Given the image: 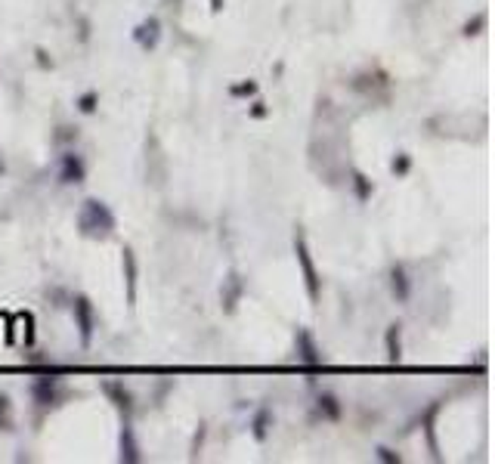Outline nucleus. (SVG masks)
Instances as JSON below:
<instances>
[{
    "label": "nucleus",
    "instance_id": "dca6fc26",
    "mask_svg": "<svg viewBox=\"0 0 495 464\" xmlns=\"http://www.w3.org/2000/svg\"><path fill=\"white\" fill-rule=\"evenodd\" d=\"M353 186H356V196H360L362 201H365V198H369L372 192H374V186H372V180H369V176H365V174H353Z\"/></svg>",
    "mask_w": 495,
    "mask_h": 464
},
{
    "label": "nucleus",
    "instance_id": "20e7f679",
    "mask_svg": "<svg viewBox=\"0 0 495 464\" xmlns=\"http://www.w3.org/2000/svg\"><path fill=\"white\" fill-rule=\"evenodd\" d=\"M59 180L62 183H84L87 180V164L78 152H65L59 162Z\"/></svg>",
    "mask_w": 495,
    "mask_h": 464
},
{
    "label": "nucleus",
    "instance_id": "4468645a",
    "mask_svg": "<svg viewBox=\"0 0 495 464\" xmlns=\"http://www.w3.org/2000/svg\"><path fill=\"white\" fill-rule=\"evenodd\" d=\"M319 412H322L326 418H331V421L340 418V406H338V400H335L331 393H322V396H319Z\"/></svg>",
    "mask_w": 495,
    "mask_h": 464
},
{
    "label": "nucleus",
    "instance_id": "0eeeda50",
    "mask_svg": "<svg viewBox=\"0 0 495 464\" xmlns=\"http://www.w3.org/2000/svg\"><path fill=\"white\" fill-rule=\"evenodd\" d=\"M118 443H121V461H127V464H136L140 461V443H136V434H133V427L127 424H121V436H118Z\"/></svg>",
    "mask_w": 495,
    "mask_h": 464
},
{
    "label": "nucleus",
    "instance_id": "4be33fe9",
    "mask_svg": "<svg viewBox=\"0 0 495 464\" xmlns=\"http://www.w3.org/2000/svg\"><path fill=\"white\" fill-rule=\"evenodd\" d=\"M251 115H254V118H263V115H267V106H263V103H254Z\"/></svg>",
    "mask_w": 495,
    "mask_h": 464
},
{
    "label": "nucleus",
    "instance_id": "f3484780",
    "mask_svg": "<svg viewBox=\"0 0 495 464\" xmlns=\"http://www.w3.org/2000/svg\"><path fill=\"white\" fill-rule=\"evenodd\" d=\"M96 103H99V93H96V90H87V93H84V96L78 99V108H81L84 115H93V112H96Z\"/></svg>",
    "mask_w": 495,
    "mask_h": 464
},
{
    "label": "nucleus",
    "instance_id": "423d86ee",
    "mask_svg": "<svg viewBox=\"0 0 495 464\" xmlns=\"http://www.w3.org/2000/svg\"><path fill=\"white\" fill-rule=\"evenodd\" d=\"M294 341H297V356H301V362H306V366H319L322 353H319V347H316V337L306 332V328H297Z\"/></svg>",
    "mask_w": 495,
    "mask_h": 464
},
{
    "label": "nucleus",
    "instance_id": "9d476101",
    "mask_svg": "<svg viewBox=\"0 0 495 464\" xmlns=\"http://www.w3.org/2000/svg\"><path fill=\"white\" fill-rule=\"evenodd\" d=\"M399 337H403V325L394 322V325L387 328V334H384V344H387V359L390 362L403 359V341H399Z\"/></svg>",
    "mask_w": 495,
    "mask_h": 464
},
{
    "label": "nucleus",
    "instance_id": "412c9836",
    "mask_svg": "<svg viewBox=\"0 0 495 464\" xmlns=\"http://www.w3.org/2000/svg\"><path fill=\"white\" fill-rule=\"evenodd\" d=\"M378 458H381V461H390V464H394V461H399V455H396L394 449H387V446H378Z\"/></svg>",
    "mask_w": 495,
    "mask_h": 464
},
{
    "label": "nucleus",
    "instance_id": "6ab92c4d",
    "mask_svg": "<svg viewBox=\"0 0 495 464\" xmlns=\"http://www.w3.org/2000/svg\"><path fill=\"white\" fill-rule=\"evenodd\" d=\"M483 25H486V13H477V16H474V22H467V25H465V35H467V38H471V35H480Z\"/></svg>",
    "mask_w": 495,
    "mask_h": 464
},
{
    "label": "nucleus",
    "instance_id": "b1692460",
    "mask_svg": "<svg viewBox=\"0 0 495 464\" xmlns=\"http://www.w3.org/2000/svg\"><path fill=\"white\" fill-rule=\"evenodd\" d=\"M6 171V167H4V158H0V174H4Z\"/></svg>",
    "mask_w": 495,
    "mask_h": 464
},
{
    "label": "nucleus",
    "instance_id": "f257e3e1",
    "mask_svg": "<svg viewBox=\"0 0 495 464\" xmlns=\"http://www.w3.org/2000/svg\"><path fill=\"white\" fill-rule=\"evenodd\" d=\"M78 230L81 235H87V239H106V235L115 232V214L109 210L106 201L99 198H87L81 205V214H78Z\"/></svg>",
    "mask_w": 495,
    "mask_h": 464
},
{
    "label": "nucleus",
    "instance_id": "7ed1b4c3",
    "mask_svg": "<svg viewBox=\"0 0 495 464\" xmlns=\"http://www.w3.org/2000/svg\"><path fill=\"white\" fill-rule=\"evenodd\" d=\"M72 313H74V322H78V332H81V344L84 347H90L93 341V328H96V313H93V303L78 294V298L72 300Z\"/></svg>",
    "mask_w": 495,
    "mask_h": 464
},
{
    "label": "nucleus",
    "instance_id": "f8f14e48",
    "mask_svg": "<svg viewBox=\"0 0 495 464\" xmlns=\"http://www.w3.org/2000/svg\"><path fill=\"white\" fill-rule=\"evenodd\" d=\"M390 285H394L396 300H408V294H412V285H408V276H406L403 266H394V273H390Z\"/></svg>",
    "mask_w": 495,
    "mask_h": 464
},
{
    "label": "nucleus",
    "instance_id": "9b49d317",
    "mask_svg": "<svg viewBox=\"0 0 495 464\" xmlns=\"http://www.w3.org/2000/svg\"><path fill=\"white\" fill-rule=\"evenodd\" d=\"M124 276H127V303H136V257L124 248Z\"/></svg>",
    "mask_w": 495,
    "mask_h": 464
},
{
    "label": "nucleus",
    "instance_id": "1a4fd4ad",
    "mask_svg": "<svg viewBox=\"0 0 495 464\" xmlns=\"http://www.w3.org/2000/svg\"><path fill=\"white\" fill-rule=\"evenodd\" d=\"M31 396L40 406H53L56 402V378H38L31 387Z\"/></svg>",
    "mask_w": 495,
    "mask_h": 464
},
{
    "label": "nucleus",
    "instance_id": "2eb2a0df",
    "mask_svg": "<svg viewBox=\"0 0 495 464\" xmlns=\"http://www.w3.org/2000/svg\"><path fill=\"white\" fill-rule=\"evenodd\" d=\"M238 294H242V278H238V276H229V291L223 294V300H226V310H233V307H235Z\"/></svg>",
    "mask_w": 495,
    "mask_h": 464
},
{
    "label": "nucleus",
    "instance_id": "aec40b11",
    "mask_svg": "<svg viewBox=\"0 0 495 464\" xmlns=\"http://www.w3.org/2000/svg\"><path fill=\"white\" fill-rule=\"evenodd\" d=\"M229 93H233V96H254V93H257V84H254V81H248V84H235V87L229 90Z\"/></svg>",
    "mask_w": 495,
    "mask_h": 464
},
{
    "label": "nucleus",
    "instance_id": "6e6552de",
    "mask_svg": "<svg viewBox=\"0 0 495 464\" xmlns=\"http://www.w3.org/2000/svg\"><path fill=\"white\" fill-rule=\"evenodd\" d=\"M102 390H106V396H109V400H112L121 412H130V409H133V396H130V390H127L121 381H106V384H102Z\"/></svg>",
    "mask_w": 495,
    "mask_h": 464
},
{
    "label": "nucleus",
    "instance_id": "5701e85b",
    "mask_svg": "<svg viewBox=\"0 0 495 464\" xmlns=\"http://www.w3.org/2000/svg\"><path fill=\"white\" fill-rule=\"evenodd\" d=\"M211 10L220 13V10H223V0H211Z\"/></svg>",
    "mask_w": 495,
    "mask_h": 464
},
{
    "label": "nucleus",
    "instance_id": "ddd939ff",
    "mask_svg": "<svg viewBox=\"0 0 495 464\" xmlns=\"http://www.w3.org/2000/svg\"><path fill=\"white\" fill-rule=\"evenodd\" d=\"M269 421H272V412L269 409H260L257 412V418H254V440H267V434H269Z\"/></svg>",
    "mask_w": 495,
    "mask_h": 464
},
{
    "label": "nucleus",
    "instance_id": "39448f33",
    "mask_svg": "<svg viewBox=\"0 0 495 464\" xmlns=\"http://www.w3.org/2000/svg\"><path fill=\"white\" fill-rule=\"evenodd\" d=\"M158 38H161V22H158V16H149L146 22H140V25L133 28V40H136V44H140L143 50H155Z\"/></svg>",
    "mask_w": 495,
    "mask_h": 464
},
{
    "label": "nucleus",
    "instance_id": "a211bd4d",
    "mask_svg": "<svg viewBox=\"0 0 495 464\" xmlns=\"http://www.w3.org/2000/svg\"><path fill=\"white\" fill-rule=\"evenodd\" d=\"M390 167H394V174H396V176H406V174H408V167H412V158H408L406 152H399Z\"/></svg>",
    "mask_w": 495,
    "mask_h": 464
},
{
    "label": "nucleus",
    "instance_id": "f03ea898",
    "mask_svg": "<svg viewBox=\"0 0 495 464\" xmlns=\"http://www.w3.org/2000/svg\"><path fill=\"white\" fill-rule=\"evenodd\" d=\"M294 254H297V264H301V273H304L306 294H310V300L316 303V300L322 298V282H319V273H316V264H313V257H310V248H306L304 232L294 235Z\"/></svg>",
    "mask_w": 495,
    "mask_h": 464
}]
</instances>
